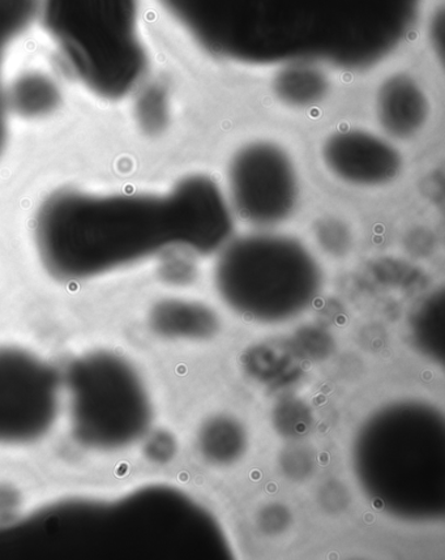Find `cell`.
Returning <instances> with one entry per match:
<instances>
[{
  "label": "cell",
  "instance_id": "obj_1",
  "mask_svg": "<svg viewBox=\"0 0 445 560\" xmlns=\"http://www.w3.org/2000/svg\"><path fill=\"white\" fill-rule=\"evenodd\" d=\"M215 56L361 69L394 49L418 0H160Z\"/></svg>",
  "mask_w": 445,
  "mask_h": 560
},
{
  "label": "cell",
  "instance_id": "obj_4",
  "mask_svg": "<svg viewBox=\"0 0 445 560\" xmlns=\"http://www.w3.org/2000/svg\"><path fill=\"white\" fill-rule=\"evenodd\" d=\"M215 268L226 301L256 318H282L298 312L319 282L312 252L301 241L273 231L229 240Z\"/></svg>",
  "mask_w": 445,
  "mask_h": 560
},
{
  "label": "cell",
  "instance_id": "obj_7",
  "mask_svg": "<svg viewBox=\"0 0 445 560\" xmlns=\"http://www.w3.org/2000/svg\"><path fill=\"white\" fill-rule=\"evenodd\" d=\"M376 116L389 138L411 139L428 124L429 98L413 78L399 73L388 78L379 88Z\"/></svg>",
  "mask_w": 445,
  "mask_h": 560
},
{
  "label": "cell",
  "instance_id": "obj_8",
  "mask_svg": "<svg viewBox=\"0 0 445 560\" xmlns=\"http://www.w3.org/2000/svg\"><path fill=\"white\" fill-rule=\"evenodd\" d=\"M39 0H0V156L9 140V103L3 83V65L11 45L38 18Z\"/></svg>",
  "mask_w": 445,
  "mask_h": 560
},
{
  "label": "cell",
  "instance_id": "obj_10",
  "mask_svg": "<svg viewBox=\"0 0 445 560\" xmlns=\"http://www.w3.org/2000/svg\"><path fill=\"white\" fill-rule=\"evenodd\" d=\"M7 103L10 113L20 117H45L57 109L60 92L56 81L45 73L28 72L7 90Z\"/></svg>",
  "mask_w": 445,
  "mask_h": 560
},
{
  "label": "cell",
  "instance_id": "obj_6",
  "mask_svg": "<svg viewBox=\"0 0 445 560\" xmlns=\"http://www.w3.org/2000/svg\"><path fill=\"white\" fill-rule=\"evenodd\" d=\"M321 160L332 177L360 188L393 184L403 166L400 151L390 141L362 130L329 135L321 147Z\"/></svg>",
  "mask_w": 445,
  "mask_h": 560
},
{
  "label": "cell",
  "instance_id": "obj_2",
  "mask_svg": "<svg viewBox=\"0 0 445 560\" xmlns=\"http://www.w3.org/2000/svg\"><path fill=\"white\" fill-rule=\"evenodd\" d=\"M45 266L62 278L110 271L172 245H180L171 192L99 195L54 192L35 222Z\"/></svg>",
  "mask_w": 445,
  "mask_h": 560
},
{
  "label": "cell",
  "instance_id": "obj_12",
  "mask_svg": "<svg viewBox=\"0 0 445 560\" xmlns=\"http://www.w3.org/2000/svg\"><path fill=\"white\" fill-rule=\"evenodd\" d=\"M434 45L437 46V51L443 52V12L440 16L435 18L433 22V31H431Z\"/></svg>",
  "mask_w": 445,
  "mask_h": 560
},
{
  "label": "cell",
  "instance_id": "obj_3",
  "mask_svg": "<svg viewBox=\"0 0 445 560\" xmlns=\"http://www.w3.org/2000/svg\"><path fill=\"white\" fill-rule=\"evenodd\" d=\"M38 18L73 75L97 97L125 98L143 80L139 0H39Z\"/></svg>",
  "mask_w": 445,
  "mask_h": 560
},
{
  "label": "cell",
  "instance_id": "obj_5",
  "mask_svg": "<svg viewBox=\"0 0 445 560\" xmlns=\"http://www.w3.org/2000/svg\"><path fill=\"white\" fill-rule=\"evenodd\" d=\"M226 200L232 212L259 231H272L295 213L301 200L298 168L272 141L239 148L226 168Z\"/></svg>",
  "mask_w": 445,
  "mask_h": 560
},
{
  "label": "cell",
  "instance_id": "obj_9",
  "mask_svg": "<svg viewBox=\"0 0 445 560\" xmlns=\"http://www.w3.org/2000/svg\"><path fill=\"white\" fill-rule=\"evenodd\" d=\"M273 91L281 103L303 109L318 105L327 97L329 79L316 63H288L276 75Z\"/></svg>",
  "mask_w": 445,
  "mask_h": 560
},
{
  "label": "cell",
  "instance_id": "obj_11",
  "mask_svg": "<svg viewBox=\"0 0 445 560\" xmlns=\"http://www.w3.org/2000/svg\"><path fill=\"white\" fill-rule=\"evenodd\" d=\"M316 240L328 249H343L349 245L350 234L347 228L337 221H324L318 226Z\"/></svg>",
  "mask_w": 445,
  "mask_h": 560
}]
</instances>
